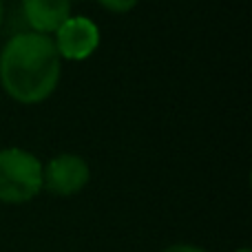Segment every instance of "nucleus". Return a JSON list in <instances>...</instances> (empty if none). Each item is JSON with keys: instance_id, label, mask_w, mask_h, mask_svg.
I'll return each instance as SVG.
<instances>
[{"instance_id": "f257e3e1", "label": "nucleus", "mask_w": 252, "mask_h": 252, "mask_svg": "<svg viewBox=\"0 0 252 252\" xmlns=\"http://www.w3.org/2000/svg\"><path fill=\"white\" fill-rule=\"evenodd\" d=\"M62 64L56 42L44 33H16L0 53L2 89L22 104L44 102L60 82Z\"/></svg>"}, {"instance_id": "f03ea898", "label": "nucleus", "mask_w": 252, "mask_h": 252, "mask_svg": "<svg viewBox=\"0 0 252 252\" xmlns=\"http://www.w3.org/2000/svg\"><path fill=\"white\" fill-rule=\"evenodd\" d=\"M44 164L25 148H2L0 151V201L2 204H25L42 190Z\"/></svg>"}, {"instance_id": "7ed1b4c3", "label": "nucleus", "mask_w": 252, "mask_h": 252, "mask_svg": "<svg viewBox=\"0 0 252 252\" xmlns=\"http://www.w3.org/2000/svg\"><path fill=\"white\" fill-rule=\"evenodd\" d=\"M91 179L89 164L80 155L62 153L42 168V188L60 197L78 195Z\"/></svg>"}, {"instance_id": "20e7f679", "label": "nucleus", "mask_w": 252, "mask_h": 252, "mask_svg": "<svg viewBox=\"0 0 252 252\" xmlns=\"http://www.w3.org/2000/svg\"><path fill=\"white\" fill-rule=\"evenodd\" d=\"M58 56L66 60H87L100 47V29L84 16H69L56 31Z\"/></svg>"}, {"instance_id": "39448f33", "label": "nucleus", "mask_w": 252, "mask_h": 252, "mask_svg": "<svg viewBox=\"0 0 252 252\" xmlns=\"http://www.w3.org/2000/svg\"><path fill=\"white\" fill-rule=\"evenodd\" d=\"M22 13L31 31L49 35L71 16V0H22Z\"/></svg>"}, {"instance_id": "423d86ee", "label": "nucleus", "mask_w": 252, "mask_h": 252, "mask_svg": "<svg viewBox=\"0 0 252 252\" xmlns=\"http://www.w3.org/2000/svg\"><path fill=\"white\" fill-rule=\"evenodd\" d=\"M97 2L113 13H126L137 4V0H97Z\"/></svg>"}, {"instance_id": "0eeeda50", "label": "nucleus", "mask_w": 252, "mask_h": 252, "mask_svg": "<svg viewBox=\"0 0 252 252\" xmlns=\"http://www.w3.org/2000/svg\"><path fill=\"white\" fill-rule=\"evenodd\" d=\"M161 252H208V250L199 248V246H190V244H175V246L164 248Z\"/></svg>"}, {"instance_id": "6e6552de", "label": "nucleus", "mask_w": 252, "mask_h": 252, "mask_svg": "<svg viewBox=\"0 0 252 252\" xmlns=\"http://www.w3.org/2000/svg\"><path fill=\"white\" fill-rule=\"evenodd\" d=\"M2 20H4V2L0 0V27H2Z\"/></svg>"}, {"instance_id": "1a4fd4ad", "label": "nucleus", "mask_w": 252, "mask_h": 252, "mask_svg": "<svg viewBox=\"0 0 252 252\" xmlns=\"http://www.w3.org/2000/svg\"><path fill=\"white\" fill-rule=\"evenodd\" d=\"M235 252H250V248H239V250H235Z\"/></svg>"}]
</instances>
